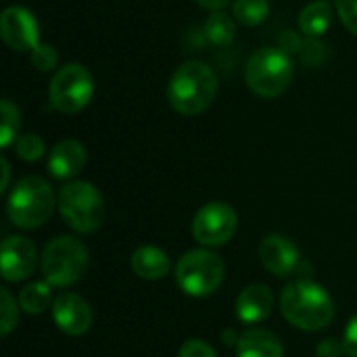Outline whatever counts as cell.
<instances>
[{
    "instance_id": "4fadbf2b",
    "label": "cell",
    "mask_w": 357,
    "mask_h": 357,
    "mask_svg": "<svg viewBox=\"0 0 357 357\" xmlns=\"http://www.w3.org/2000/svg\"><path fill=\"white\" fill-rule=\"evenodd\" d=\"M259 259H261L264 268L278 278L291 276L301 268L297 247L287 236H280V234H272L261 241Z\"/></svg>"
},
{
    "instance_id": "7a4b0ae2",
    "label": "cell",
    "mask_w": 357,
    "mask_h": 357,
    "mask_svg": "<svg viewBox=\"0 0 357 357\" xmlns=\"http://www.w3.org/2000/svg\"><path fill=\"white\" fill-rule=\"evenodd\" d=\"M282 316L295 328L314 333L326 328L335 318V301L324 287L312 280H297L284 287L280 295Z\"/></svg>"
},
{
    "instance_id": "8fae6325",
    "label": "cell",
    "mask_w": 357,
    "mask_h": 357,
    "mask_svg": "<svg viewBox=\"0 0 357 357\" xmlns=\"http://www.w3.org/2000/svg\"><path fill=\"white\" fill-rule=\"evenodd\" d=\"M2 278L8 282H21L31 276L36 268V247L25 236H8L0 251Z\"/></svg>"
},
{
    "instance_id": "9c48e42d",
    "label": "cell",
    "mask_w": 357,
    "mask_h": 357,
    "mask_svg": "<svg viewBox=\"0 0 357 357\" xmlns=\"http://www.w3.org/2000/svg\"><path fill=\"white\" fill-rule=\"evenodd\" d=\"M236 222V211L228 203H207L192 220V236L205 247H220L234 236Z\"/></svg>"
},
{
    "instance_id": "603a6c76",
    "label": "cell",
    "mask_w": 357,
    "mask_h": 357,
    "mask_svg": "<svg viewBox=\"0 0 357 357\" xmlns=\"http://www.w3.org/2000/svg\"><path fill=\"white\" fill-rule=\"evenodd\" d=\"M19 322V312H17V301L6 289H0V335L6 337L15 331Z\"/></svg>"
},
{
    "instance_id": "ffe728a7",
    "label": "cell",
    "mask_w": 357,
    "mask_h": 357,
    "mask_svg": "<svg viewBox=\"0 0 357 357\" xmlns=\"http://www.w3.org/2000/svg\"><path fill=\"white\" fill-rule=\"evenodd\" d=\"M205 36L211 44L215 46H228L234 36H236V27H234V19L226 13H211L209 19L205 21Z\"/></svg>"
},
{
    "instance_id": "8992f818",
    "label": "cell",
    "mask_w": 357,
    "mask_h": 357,
    "mask_svg": "<svg viewBox=\"0 0 357 357\" xmlns=\"http://www.w3.org/2000/svg\"><path fill=\"white\" fill-rule=\"evenodd\" d=\"M88 266V249L73 236H59L44 247L42 274L50 287H69L82 278Z\"/></svg>"
},
{
    "instance_id": "cb8c5ba5",
    "label": "cell",
    "mask_w": 357,
    "mask_h": 357,
    "mask_svg": "<svg viewBox=\"0 0 357 357\" xmlns=\"http://www.w3.org/2000/svg\"><path fill=\"white\" fill-rule=\"evenodd\" d=\"M44 140L38 134H23L21 138H17L15 142V151L23 161H38L44 155Z\"/></svg>"
},
{
    "instance_id": "4dcf8cb0",
    "label": "cell",
    "mask_w": 357,
    "mask_h": 357,
    "mask_svg": "<svg viewBox=\"0 0 357 357\" xmlns=\"http://www.w3.org/2000/svg\"><path fill=\"white\" fill-rule=\"evenodd\" d=\"M0 165H2V184H0V188L6 190V186H8V176H10V172H8V161H6V159H0Z\"/></svg>"
},
{
    "instance_id": "e0dca14e",
    "label": "cell",
    "mask_w": 357,
    "mask_h": 357,
    "mask_svg": "<svg viewBox=\"0 0 357 357\" xmlns=\"http://www.w3.org/2000/svg\"><path fill=\"white\" fill-rule=\"evenodd\" d=\"M132 270L144 280H159L169 272V257L159 249L144 245L132 253Z\"/></svg>"
},
{
    "instance_id": "7402d4cb",
    "label": "cell",
    "mask_w": 357,
    "mask_h": 357,
    "mask_svg": "<svg viewBox=\"0 0 357 357\" xmlns=\"http://www.w3.org/2000/svg\"><path fill=\"white\" fill-rule=\"evenodd\" d=\"M0 115H2V128H0V146L8 149L15 140H17V132L21 126V117H19V109L4 98L0 102Z\"/></svg>"
},
{
    "instance_id": "6da1fadb",
    "label": "cell",
    "mask_w": 357,
    "mask_h": 357,
    "mask_svg": "<svg viewBox=\"0 0 357 357\" xmlns=\"http://www.w3.org/2000/svg\"><path fill=\"white\" fill-rule=\"evenodd\" d=\"M218 94L215 71L201 61H188L176 69L167 84V102L180 115L192 117L207 111Z\"/></svg>"
},
{
    "instance_id": "d6986e66",
    "label": "cell",
    "mask_w": 357,
    "mask_h": 357,
    "mask_svg": "<svg viewBox=\"0 0 357 357\" xmlns=\"http://www.w3.org/2000/svg\"><path fill=\"white\" fill-rule=\"evenodd\" d=\"M19 305L23 307V312H27L31 316L44 314L50 307V284L48 282H29L19 293Z\"/></svg>"
},
{
    "instance_id": "52a82bcc",
    "label": "cell",
    "mask_w": 357,
    "mask_h": 357,
    "mask_svg": "<svg viewBox=\"0 0 357 357\" xmlns=\"http://www.w3.org/2000/svg\"><path fill=\"white\" fill-rule=\"evenodd\" d=\"M94 96V79L90 71L79 63H67L63 65L50 86H48V98L50 105L65 115H75L84 111Z\"/></svg>"
},
{
    "instance_id": "5bb4252c",
    "label": "cell",
    "mask_w": 357,
    "mask_h": 357,
    "mask_svg": "<svg viewBox=\"0 0 357 357\" xmlns=\"http://www.w3.org/2000/svg\"><path fill=\"white\" fill-rule=\"evenodd\" d=\"M84 165H86V149L77 140H71V138L61 140L50 151L48 172L56 180H69L73 176H77L84 169Z\"/></svg>"
},
{
    "instance_id": "7c38bea8",
    "label": "cell",
    "mask_w": 357,
    "mask_h": 357,
    "mask_svg": "<svg viewBox=\"0 0 357 357\" xmlns=\"http://www.w3.org/2000/svg\"><path fill=\"white\" fill-rule=\"evenodd\" d=\"M54 324L71 337L84 335L92 324V310L86 299L75 293H63L52 301Z\"/></svg>"
},
{
    "instance_id": "4316f807",
    "label": "cell",
    "mask_w": 357,
    "mask_h": 357,
    "mask_svg": "<svg viewBox=\"0 0 357 357\" xmlns=\"http://www.w3.org/2000/svg\"><path fill=\"white\" fill-rule=\"evenodd\" d=\"M178 357H218L213 347L207 345L205 341H199V339H190L186 341L180 351H178Z\"/></svg>"
},
{
    "instance_id": "2e32d148",
    "label": "cell",
    "mask_w": 357,
    "mask_h": 357,
    "mask_svg": "<svg viewBox=\"0 0 357 357\" xmlns=\"http://www.w3.org/2000/svg\"><path fill=\"white\" fill-rule=\"evenodd\" d=\"M238 357H284L282 343L278 337L264 328H251L243 333L236 341Z\"/></svg>"
},
{
    "instance_id": "277c9868",
    "label": "cell",
    "mask_w": 357,
    "mask_h": 357,
    "mask_svg": "<svg viewBox=\"0 0 357 357\" xmlns=\"http://www.w3.org/2000/svg\"><path fill=\"white\" fill-rule=\"evenodd\" d=\"M54 209V192L50 184L40 176H27L17 182L8 201L6 215L8 220L25 230L40 228Z\"/></svg>"
},
{
    "instance_id": "484cf974",
    "label": "cell",
    "mask_w": 357,
    "mask_h": 357,
    "mask_svg": "<svg viewBox=\"0 0 357 357\" xmlns=\"http://www.w3.org/2000/svg\"><path fill=\"white\" fill-rule=\"evenodd\" d=\"M337 13L343 25L357 36V0H337Z\"/></svg>"
},
{
    "instance_id": "d4e9b609",
    "label": "cell",
    "mask_w": 357,
    "mask_h": 357,
    "mask_svg": "<svg viewBox=\"0 0 357 357\" xmlns=\"http://www.w3.org/2000/svg\"><path fill=\"white\" fill-rule=\"evenodd\" d=\"M59 63V52L50 44H38L31 50V65L38 71H52Z\"/></svg>"
},
{
    "instance_id": "f546056e",
    "label": "cell",
    "mask_w": 357,
    "mask_h": 357,
    "mask_svg": "<svg viewBox=\"0 0 357 357\" xmlns=\"http://www.w3.org/2000/svg\"><path fill=\"white\" fill-rule=\"evenodd\" d=\"M203 8H207V10H211V13H220V10H224L232 0H197Z\"/></svg>"
},
{
    "instance_id": "44dd1931",
    "label": "cell",
    "mask_w": 357,
    "mask_h": 357,
    "mask_svg": "<svg viewBox=\"0 0 357 357\" xmlns=\"http://www.w3.org/2000/svg\"><path fill=\"white\" fill-rule=\"evenodd\" d=\"M232 15L243 25H259L270 15V2L268 0H234Z\"/></svg>"
},
{
    "instance_id": "83f0119b",
    "label": "cell",
    "mask_w": 357,
    "mask_h": 357,
    "mask_svg": "<svg viewBox=\"0 0 357 357\" xmlns=\"http://www.w3.org/2000/svg\"><path fill=\"white\" fill-rule=\"evenodd\" d=\"M343 347H345V354H347V356L357 357V316L349 320V324H347V328H345Z\"/></svg>"
},
{
    "instance_id": "9a60e30c",
    "label": "cell",
    "mask_w": 357,
    "mask_h": 357,
    "mask_svg": "<svg viewBox=\"0 0 357 357\" xmlns=\"http://www.w3.org/2000/svg\"><path fill=\"white\" fill-rule=\"evenodd\" d=\"M274 307L272 291L266 284H251L243 289V293L236 299V316L247 324L264 322Z\"/></svg>"
},
{
    "instance_id": "f1b7e54d",
    "label": "cell",
    "mask_w": 357,
    "mask_h": 357,
    "mask_svg": "<svg viewBox=\"0 0 357 357\" xmlns=\"http://www.w3.org/2000/svg\"><path fill=\"white\" fill-rule=\"evenodd\" d=\"M345 354V347L343 343H337L333 339H326L318 349H316V356L318 357H341Z\"/></svg>"
},
{
    "instance_id": "ba28073f",
    "label": "cell",
    "mask_w": 357,
    "mask_h": 357,
    "mask_svg": "<svg viewBox=\"0 0 357 357\" xmlns=\"http://www.w3.org/2000/svg\"><path fill=\"white\" fill-rule=\"evenodd\" d=\"M178 287L190 297H207L224 280V261L205 249L188 251L176 266Z\"/></svg>"
},
{
    "instance_id": "5b68a950",
    "label": "cell",
    "mask_w": 357,
    "mask_h": 357,
    "mask_svg": "<svg viewBox=\"0 0 357 357\" xmlns=\"http://www.w3.org/2000/svg\"><path fill=\"white\" fill-rule=\"evenodd\" d=\"M59 209L67 224L82 234L96 232L105 220V201L90 182H67L59 192Z\"/></svg>"
},
{
    "instance_id": "ac0fdd59",
    "label": "cell",
    "mask_w": 357,
    "mask_h": 357,
    "mask_svg": "<svg viewBox=\"0 0 357 357\" xmlns=\"http://www.w3.org/2000/svg\"><path fill=\"white\" fill-rule=\"evenodd\" d=\"M333 25V6L326 0H316L307 4L299 15V27L307 38L324 36Z\"/></svg>"
},
{
    "instance_id": "30bf717a",
    "label": "cell",
    "mask_w": 357,
    "mask_h": 357,
    "mask_svg": "<svg viewBox=\"0 0 357 357\" xmlns=\"http://www.w3.org/2000/svg\"><path fill=\"white\" fill-rule=\"evenodd\" d=\"M0 36L13 50L25 52L40 44V25L31 10L23 6H8L0 15Z\"/></svg>"
},
{
    "instance_id": "3957f363",
    "label": "cell",
    "mask_w": 357,
    "mask_h": 357,
    "mask_svg": "<svg viewBox=\"0 0 357 357\" xmlns=\"http://www.w3.org/2000/svg\"><path fill=\"white\" fill-rule=\"evenodd\" d=\"M245 82L253 94L261 98H278L293 82V61L276 46L259 48L247 61Z\"/></svg>"
}]
</instances>
